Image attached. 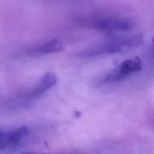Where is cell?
<instances>
[{
	"mask_svg": "<svg viewBox=\"0 0 154 154\" xmlns=\"http://www.w3.org/2000/svg\"><path fill=\"white\" fill-rule=\"evenodd\" d=\"M29 133L26 126L1 132V150L13 149L18 147L27 137Z\"/></svg>",
	"mask_w": 154,
	"mask_h": 154,
	"instance_id": "5",
	"label": "cell"
},
{
	"mask_svg": "<svg viewBox=\"0 0 154 154\" xmlns=\"http://www.w3.org/2000/svg\"><path fill=\"white\" fill-rule=\"evenodd\" d=\"M142 68V63L138 57L127 59L102 76V83L118 82L130 75L138 72Z\"/></svg>",
	"mask_w": 154,
	"mask_h": 154,
	"instance_id": "4",
	"label": "cell"
},
{
	"mask_svg": "<svg viewBox=\"0 0 154 154\" xmlns=\"http://www.w3.org/2000/svg\"><path fill=\"white\" fill-rule=\"evenodd\" d=\"M57 81V78L52 72H49L43 74L39 81L32 87L19 92L13 97L14 102L24 103L35 99L54 87Z\"/></svg>",
	"mask_w": 154,
	"mask_h": 154,
	"instance_id": "2",
	"label": "cell"
},
{
	"mask_svg": "<svg viewBox=\"0 0 154 154\" xmlns=\"http://www.w3.org/2000/svg\"><path fill=\"white\" fill-rule=\"evenodd\" d=\"M141 42L140 35L117 36L90 46L76 54V57L88 59L128 50Z\"/></svg>",
	"mask_w": 154,
	"mask_h": 154,
	"instance_id": "1",
	"label": "cell"
},
{
	"mask_svg": "<svg viewBox=\"0 0 154 154\" xmlns=\"http://www.w3.org/2000/svg\"><path fill=\"white\" fill-rule=\"evenodd\" d=\"M152 40H153V45H154V37H153V39H152Z\"/></svg>",
	"mask_w": 154,
	"mask_h": 154,
	"instance_id": "7",
	"label": "cell"
},
{
	"mask_svg": "<svg viewBox=\"0 0 154 154\" xmlns=\"http://www.w3.org/2000/svg\"><path fill=\"white\" fill-rule=\"evenodd\" d=\"M89 26L96 31L111 33L130 31L133 29L134 24L126 17L109 16L93 19L89 22Z\"/></svg>",
	"mask_w": 154,
	"mask_h": 154,
	"instance_id": "3",
	"label": "cell"
},
{
	"mask_svg": "<svg viewBox=\"0 0 154 154\" xmlns=\"http://www.w3.org/2000/svg\"><path fill=\"white\" fill-rule=\"evenodd\" d=\"M63 49L61 43L57 39H51L28 48L25 53L29 56H40L57 53Z\"/></svg>",
	"mask_w": 154,
	"mask_h": 154,
	"instance_id": "6",
	"label": "cell"
}]
</instances>
